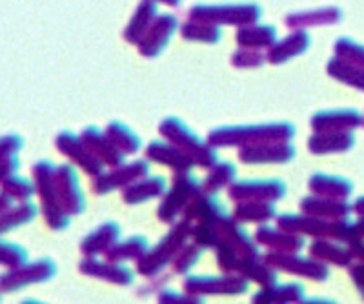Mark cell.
Wrapping results in <instances>:
<instances>
[{
  "label": "cell",
  "instance_id": "obj_1",
  "mask_svg": "<svg viewBox=\"0 0 364 304\" xmlns=\"http://www.w3.org/2000/svg\"><path fill=\"white\" fill-rule=\"evenodd\" d=\"M295 135V126L290 122H269V124L223 126L211 129L208 142L213 148H250L273 144V142H290Z\"/></svg>",
  "mask_w": 364,
  "mask_h": 304
},
{
  "label": "cell",
  "instance_id": "obj_2",
  "mask_svg": "<svg viewBox=\"0 0 364 304\" xmlns=\"http://www.w3.org/2000/svg\"><path fill=\"white\" fill-rule=\"evenodd\" d=\"M195 222L190 219H182V221L175 222L171 229L164 235L161 242L155 246L154 250L146 251L139 261H136V270L144 277H154V275L161 273L168 264L175 259L182 246L186 244L190 237H193Z\"/></svg>",
  "mask_w": 364,
  "mask_h": 304
},
{
  "label": "cell",
  "instance_id": "obj_3",
  "mask_svg": "<svg viewBox=\"0 0 364 304\" xmlns=\"http://www.w3.org/2000/svg\"><path fill=\"white\" fill-rule=\"evenodd\" d=\"M277 226L288 229L291 234L310 235L315 239H333V241L348 242L352 235V228L344 219H323V217L308 215V213H284L277 217Z\"/></svg>",
  "mask_w": 364,
  "mask_h": 304
},
{
  "label": "cell",
  "instance_id": "obj_4",
  "mask_svg": "<svg viewBox=\"0 0 364 304\" xmlns=\"http://www.w3.org/2000/svg\"><path fill=\"white\" fill-rule=\"evenodd\" d=\"M159 134L170 141L171 144H175L177 148H181L182 151H186L191 158L195 161V164L200 168H211L213 164H217V153L213 150L210 142H203L197 135L188 128L181 119L168 117L161 122L159 126Z\"/></svg>",
  "mask_w": 364,
  "mask_h": 304
},
{
  "label": "cell",
  "instance_id": "obj_5",
  "mask_svg": "<svg viewBox=\"0 0 364 304\" xmlns=\"http://www.w3.org/2000/svg\"><path fill=\"white\" fill-rule=\"evenodd\" d=\"M262 8L253 2L242 4H197L190 9L188 18L191 21L210 22L215 26H248L259 22Z\"/></svg>",
  "mask_w": 364,
  "mask_h": 304
},
{
  "label": "cell",
  "instance_id": "obj_6",
  "mask_svg": "<svg viewBox=\"0 0 364 304\" xmlns=\"http://www.w3.org/2000/svg\"><path fill=\"white\" fill-rule=\"evenodd\" d=\"M55 164L50 161H38L33 166V180L37 184V193L41 195L42 212L46 222L51 229H66L70 224V215L64 212L58 200L57 186H55Z\"/></svg>",
  "mask_w": 364,
  "mask_h": 304
},
{
  "label": "cell",
  "instance_id": "obj_7",
  "mask_svg": "<svg viewBox=\"0 0 364 304\" xmlns=\"http://www.w3.org/2000/svg\"><path fill=\"white\" fill-rule=\"evenodd\" d=\"M200 190H203V184L199 183V179H195L188 171H178L173 179V188L159 206V219L168 224L175 222V219L184 213L186 206Z\"/></svg>",
  "mask_w": 364,
  "mask_h": 304
},
{
  "label": "cell",
  "instance_id": "obj_8",
  "mask_svg": "<svg viewBox=\"0 0 364 304\" xmlns=\"http://www.w3.org/2000/svg\"><path fill=\"white\" fill-rule=\"evenodd\" d=\"M264 261L275 270L301 275L306 279L324 281L328 277V268L324 266L323 261L315 259L314 255L302 257V255H297V251L272 250L264 255Z\"/></svg>",
  "mask_w": 364,
  "mask_h": 304
},
{
  "label": "cell",
  "instance_id": "obj_9",
  "mask_svg": "<svg viewBox=\"0 0 364 304\" xmlns=\"http://www.w3.org/2000/svg\"><path fill=\"white\" fill-rule=\"evenodd\" d=\"M248 279L235 273H226L223 277H188L184 281V290L191 295H239L248 290Z\"/></svg>",
  "mask_w": 364,
  "mask_h": 304
},
{
  "label": "cell",
  "instance_id": "obj_10",
  "mask_svg": "<svg viewBox=\"0 0 364 304\" xmlns=\"http://www.w3.org/2000/svg\"><path fill=\"white\" fill-rule=\"evenodd\" d=\"M55 146L58 148V151H63L66 157H70L75 166H79L87 175L99 177L104 173L106 164L90 150V146L82 141V137H77V135L70 134V131H64V134H60L55 139Z\"/></svg>",
  "mask_w": 364,
  "mask_h": 304
},
{
  "label": "cell",
  "instance_id": "obj_11",
  "mask_svg": "<svg viewBox=\"0 0 364 304\" xmlns=\"http://www.w3.org/2000/svg\"><path fill=\"white\" fill-rule=\"evenodd\" d=\"M57 273V266L51 259H38L31 264H22L18 268H11L2 275V290L15 292L28 284H37L50 281Z\"/></svg>",
  "mask_w": 364,
  "mask_h": 304
},
{
  "label": "cell",
  "instance_id": "obj_12",
  "mask_svg": "<svg viewBox=\"0 0 364 304\" xmlns=\"http://www.w3.org/2000/svg\"><path fill=\"white\" fill-rule=\"evenodd\" d=\"M286 195V186L282 180H239L233 183L228 190V197L235 202L242 200H275Z\"/></svg>",
  "mask_w": 364,
  "mask_h": 304
},
{
  "label": "cell",
  "instance_id": "obj_13",
  "mask_svg": "<svg viewBox=\"0 0 364 304\" xmlns=\"http://www.w3.org/2000/svg\"><path fill=\"white\" fill-rule=\"evenodd\" d=\"M55 186H57L58 200L68 215H79L84 212L86 200L79 186V179L70 164L55 168Z\"/></svg>",
  "mask_w": 364,
  "mask_h": 304
},
{
  "label": "cell",
  "instance_id": "obj_14",
  "mask_svg": "<svg viewBox=\"0 0 364 304\" xmlns=\"http://www.w3.org/2000/svg\"><path fill=\"white\" fill-rule=\"evenodd\" d=\"M178 21L173 15H159L155 18V22L151 24L148 31H146L144 38H142L136 46H139V51H141L142 57H148V59H154L157 55H161L164 51V48L170 44L171 37L177 31Z\"/></svg>",
  "mask_w": 364,
  "mask_h": 304
},
{
  "label": "cell",
  "instance_id": "obj_15",
  "mask_svg": "<svg viewBox=\"0 0 364 304\" xmlns=\"http://www.w3.org/2000/svg\"><path fill=\"white\" fill-rule=\"evenodd\" d=\"M149 166L146 161H135L132 164H120V166L112 168V171L108 173H102L95 179L93 183V192L104 195V193H109L117 188H126L129 184H133L135 180L142 179V177L148 175Z\"/></svg>",
  "mask_w": 364,
  "mask_h": 304
},
{
  "label": "cell",
  "instance_id": "obj_16",
  "mask_svg": "<svg viewBox=\"0 0 364 304\" xmlns=\"http://www.w3.org/2000/svg\"><path fill=\"white\" fill-rule=\"evenodd\" d=\"M363 117L355 109H326L311 117V128L315 134H343L360 126Z\"/></svg>",
  "mask_w": 364,
  "mask_h": 304
},
{
  "label": "cell",
  "instance_id": "obj_17",
  "mask_svg": "<svg viewBox=\"0 0 364 304\" xmlns=\"http://www.w3.org/2000/svg\"><path fill=\"white\" fill-rule=\"evenodd\" d=\"M146 157L154 163L164 164V166L171 168L173 171H190L191 168L197 166L193 158L182 151L181 148H177L175 144H171L170 141H154L149 142V146L146 148Z\"/></svg>",
  "mask_w": 364,
  "mask_h": 304
},
{
  "label": "cell",
  "instance_id": "obj_18",
  "mask_svg": "<svg viewBox=\"0 0 364 304\" xmlns=\"http://www.w3.org/2000/svg\"><path fill=\"white\" fill-rule=\"evenodd\" d=\"M295 157V148L290 142H273L262 146L240 148L239 158L246 164H277L288 163Z\"/></svg>",
  "mask_w": 364,
  "mask_h": 304
},
{
  "label": "cell",
  "instance_id": "obj_19",
  "mask_svg": "<svg viewBox=\"0 0 364 304\" xmlns=\"http://www.w3.org/2000/svg\"><path fill=\"white\" fill-rule=\"evenodd\" d=\"M80 271L84 275L95 277V279L108 281V283L126 286L133 281V271L128 266H122L113 261H97L95 257H86L80 263Z\"/></svg>",
  "mask_w": 364,
  "mask_h": 304
},
{
  "label": "cell",
  "instance_id": "obj_20",
  "mask_svg": "<svg viewBox=\"0 0 364 304\" xmlns=\"http://www.w3.org/2000/svg\"><path fill=\"white\" fill-rule=\"evenodd\" d=\"M80 137H82V141L90 146V150L93 151L106 166L115 168L124 163L126 153H122V151L115 146V142L108 137V134H102V131H100L99 128H95V126H90V128L84 129Z\"/></svg>",
  "mask_w": 364,
  "mask_h": 304
},
{
  "label": "cell",
  "instance_id": "obj_21",
  "mask_svg": "<svg viewBox=\"0 0 364 304\" xmlns=\"http://www.w3.org/2000/svg\"><path fill=\"white\" fill-rule=\"evenodd\" d=\"M343 18V11L339 8H315L302 9V11L291 13L286 17V26L291 30H306L314 26H330L337 24Z\"/></svg>",
  "mask_w": 364,
  "mask_h": 304
},
{
  "label": "cell",
  "instance_id": "obj_22",
  "mask_svg": "<svg viewBox=\"0 0 364 304\" xmlns=\"http://www.w3.org/2000/svg\"><path fill=\"white\" fill-rule=\"evenodd\" d=\"M224 213H226V210H224L223 202H220L213 193L206 192L203 188V190L191 199V202L186 206V210H184L182 215L193 222H211L215 221V219H219L220 215H224Z\"/></svg>",
  "mask_w": 364,
  "mask_h": 304
},
{
  "label": "cell",
  "instance_id": "obj_23",
  "mask_svg": "<svg viewBox=\"0 0 364 304\" xmlns=\"http://www.w3.org/2000/svg\"><path fill=\"white\" fill-rule=\"evenodd\" d=\"M311 40L310 35L304 30H295V33L288 35L282 40H277L269 48L268 51V63L272 64H284L290 59H295L299 55L310 48Z\"/></svg>",
  "mask_w": 364,
  "mask_h": 304
},
{
  "label": "cell",
  "instance_id": "obj_24",
  "mask_svg": "<svg viewBox=\"0 0 364 304\" xmlns=\"http://www.w3.org/2000/svg\"><path fill=\"white\" fill-rule=\"evenodd\" d=\"M352 210L353 206L348 205L346 199H328L315 193L301 200L302 213L323 217V219H344Z\"/></svg>",
  "mask_w": 364,
  "mask_h": 304
},
{
  "label": "cell",
  "instance_id": "obj_25",
  "mask_svg": "<svg viewBox=\"0 0 364 304\" xmlns=\"http://www.w3.org/2000/svg\"><path fill=\"white\" fill-rule=\"evenodd\" d=\"M255 239L259 244L268 246L269 250L282 251H299L304 248V235L291 234L288 229L272 228V226H259Z\"/></svg>",
  "mask_w": 364,
  "mask_h": 304
},
{
  "label": "cell",
  "instance_id": "obj_26",
  "mask_svg": "<svg viewBox=\"0 0 364 304\" xmlns=\"http://www.w3.org/2000/svg\"><path fill=\"white\" fill-rule=\"evenodd\" d=\"M277 42V28L269 24L240 26L237 31V44L250 50H269Z\"/></svg>",
  "mask_w": 364,
  "mask_h": 304
},
{
  "label": "cell",
  "instance_id": "obj_27",
  "mask_svg": "<svg viewBox=\"0 0 364 304\" xmlns=\"http://www.w3.org/2000/svg\"><path fill=\"white\" fill-rule=\"evenodd\" d=\"M120 228L117 222H104L100 224L95 232H91L90 235L84 237L80 242V250L86 257H95V255L106 254V251L119 241Z\"/></svg>",
  "mask_w": 364,
  "mask_h": 304
},
{
  "label": "cell",
  "instance_id": "obj_28",
  "mask_svg": "<svg viewBox=\"0 0 364 304\" xmlns=\"http://www.w3.org/2000/svg\"><path fill=\"white\" fill-rule=\"evenodd\" d=\"M159 17V8L157 2L154 0H142L139 8H136L135 15L129 21L128 28L124 31V38L132 44H139V42L144 38L146 31L151 28V24L155 22V18Z\"/></svg>",
  "mask_w": 364,
  "mask_h": 304
},
{
  "label": "cell",
  "instance_id": "obj_29",
  "mask_svg": "<svg viewBox=\"0 0 364 304\" xmlns=\"http://www.w3.org/2000/svg\"><path fill=\"white\" fill-rule=\"evenodd\" d=\"M166 192V179L164 177H142V179L135 180L133 184L124 188L122 192V199L126 205H141L144 200L155 199V197H162Z\"/></svg>",
  "mask_w": 364,
  "mask_h": 304
},
{
  "label": "cell",
  "instance_id": "obj_30",
  "mask_svg": "<svg viewBox=\"0 0 364 304\" xmlns=\"http://www.w3.org/2000/svg\"><path fill=\"white\" fill-rule=\"evenodd\" d=\"M310 255H314L318 261H326V263L337 264V266H348L352 263L353 251L350 250V246L344 248L341 241H333V239H317L311 242Z\"/></svg>",
  "mask_w": 364,
  "mask_h": 304
},
{
  "label": "cell",
  "instance_id": "obj_31",
  "mask_svg": "<svg viewBox=\"0 0 364 304\" xmlns=\"http://www.w3.org/2000/svg\"><path fill=\"white\" fill-rule=\"evenodd\" d=\"M310 190L315 195L328 197V199H346L352 193L353 186L350 180L343 179V177L315 173L310 177Z\"/></svg>",
  "mask_w": 364,
  "mask_h": 304
},
{
  "label": "cell",
  "instance_id": "obj_32",
  "mask_svg": "<svg viewBox=\"0 0 364 304\" xmlns=\"http://www.w3.org/2000/svg\"><path fill=\"white\" fill-rule=\"evenodd\" d=\"M353 146V135L350 131L343 134H314L308 141V148L315 155L343 153Z\"/></svg>",
  "mask_w": 364,
  "mask_h": 304
},
{
  "label": "cell",
  "instance_id": "obj_33",
  "mask_svg": "<svg viewBox=\"0 0 364 304\" xmlns=\"http://www.w3.org/2000/svg\"><path fill=\"white\" fill-rule=\"evenodd\" d=\"M301 299H304V288L299 283H275L272 286H264L253 295V303H299Z\"/></svg>",
  "mask_w": 364,
  "mask_h": 304
},
{
  "label": "cell",
  "instance_id": "obj_34",
  "mask_svg": "<svg viewBox=\"0 0 364 304\" xmlns=\"http://www.w3.org/2000/svg\"><path fill=\"white\" fill-rule=\"evenodd\" d=\"M277 215V210L273 206V202L268 200H242V202H237L235 217L239 222H268L269 219Z\"/></svg>",
  "mask_w": 364,
  "mask_h": 304
},
{
  "label": "cell",
  "instance_id": "obj_35",
  "mask_svg": "<svg viewBox=\"0 0 364 304\" xmlns=\"http://www.w3.org/2000/svg\"><path fill=\"white\" fill-rule=\"evenodd\" d=\"M146 251H148V239L142 235H133L124 241H117L104 255L113 263H122V261H132V259L139 261Z\"/></svg>",
  "mask_w": 364,
  "mask_h": 304
},
{
  "label": "cell",
  "instance_id": "obj_36",
  "mask_svg": "<svg viewBox=\"0 0 364 304\" xmlns=\"http://www.w3.org/2000/svg\"><path fill=\"white\" fill-rule=\"evenodd\" d=\"M328 75L348 84V86H353V88L363 89L364 92V67L348 63L343 57H337L336 55L328 63Z\"/></svg>",
  "mask_w": 364,
  "mask_h": 304
},
{
  "label": "cell",
  "instance_id": "obj_37",
  "mask_svg": "<svg viewBox=\"0 0 364 304\" xmlns=\"http://www.w3.org/2000/svg\"><path fill=\"white\" fill-rule=\"evenodd\" d=\"M181 33L186 40L204 42V44H215L223 37V31H220L219 26L210 24V22L191 21V18L182 26Z\"/></svg>",
  "mask_w": 364,
  "mask_h": 304
},
{
  "label": "cell",
  "instance_id": "obj_38",
  "mask_svg": "<svg viewBox=\"0 0 364 304\" xmlns=\"http://www.w3.org/2000/svg\"><path fill=\"white\" fill-rule=\"evenodd\" d=\"M106 134L108 137L115 142V146L119 148L122 153H136L141 150V139L139 135L133 134L128 126H124L122 122H112V124L106 128Z\"/></svg>",
  "mask_w": 364,
  "mask_h": 304
},
{
  "label": "cell",
  "instance_id": "obj_39",
  "mask_svg": "<svg viewBox=\"0 0 364 304\" xmlns=\"http://www.w3.org/2000/svg\"><path fill=\"white\" fill-rule=\"evenodd\" d=\"M237 175V170L232 163H217L210 168L206 179H204L203 188L210 193H217L224 186L232 184Z\"/></svg>",
  "mask_w": 364,
  "mask_h": 304
},
{
  "label": "cell",
  "instance_id": "obj_40",
  "mask_svg": "<svg viewBox=\"0 0 364 304\" xmlns=\"http://www.w3.org/2000/svg\"><path fill=\"white\" fill-rule=\"evenodd\" d=\"M37 215V208L31 202H21L18 206H15L13 202V208H8L2 212V217H0V222H2V232H9L13 228H18V226L26 224V222H31Z\"/></svg>",
  "mask_w": 364,
  "mask_h": 304
},
{
  "label": "cell",
  "instance_id": "obj_41",
  "mask_svg": "<svg viewBox=\"0 0 364 304\" xmlns=\"http://www.w3.org/2000/svg\"><path fill=\"white\" fill-rule=\"evenodd\" d=\"M2 190L11 199L18 200V202H26V200L31 199V195L37 192V184L31 183L26 177H17L13 173V175L4 177V180H2Z\"/></svg>",
  "mask_w": 364,
  "mask_h": 304
},
{
  "label": "cell",
  "instance_id": "obj_42",
  "mask_svg": "<svg viewBox=\"0 0 364 304\" xmlns=\"http://www.w3.org/2000/svg\"><path fill=\"white\" fill-rule=\"evenodd\" d=\"M200 250H203V246L197 244V242L182 246L173 261H171L175 273H186V271H190L200 259Z\"/></svg>",
  "mask_w": 364,
  "mask_h": 304
},
{
  "label": "cell",
  "instance_id": "obj_43",
  "mask_svg": "<svg viewBox=\"0 0 364 304\" xmlns=\"http://www.w3.org/2000/svg\"><path fill=\"white\" fill-rule=\"evenodd\" d=\"M336 55L337 57H343L348 63L357 64V66L364 67V46H359L350 38H339L336 42Z\"/></svg>",
  "mask_w": 364,
  "mask_h": 304
},
{
  "label": "cell",
  "instance_id": "obj_44",
  "mask_svg": "<svg viewBox=\"0 0 364 304\" xmlns=\"http://www.w3.org/2000/svg\"><path fill=\"white\" fill-rule=\"evenodd\" d=\"M28 259V251L18 244H13V242H2V248H0V261L6 268H18L26 263Z\"/></svg>",
  "mask_w": 364,
  "mask_h": 304
},
{
  "label": "cell",
  "instance_id": "obj_45",
  "mask_svg": "<svg viewBox=\"0 0 364 304\" xmlns=\"http://www.w3.org/2000/svg\"><path fill=\"white\" fill-rule=\"evenodd\" d=\"M266 60L268 57H264L261 50H250V48H240L232 55V64L235 67H259Z\"/></svg>",
  "mask_w": 364,
  "mask_h": 304
},
{
  "label": "cell",
  "instance_id": "obj_46",
  "mask_svg": "<svg viewBox=\"0 0 364 304\" xmlns=\"http://www.w3.org/2000/svg\"><path fill=\"white\" fill-rule=\"evenodd\" d=\"M22 148V139L17 135H8L2 139V157L17 155Z\"/></svg>",
  "mask_w": 364,
  "mask_h": 304
},
{
  "label": "cell",
  "instance_id": "obj_47",
  "mask_svg": "<svg viewBox=\"0 0 364 304\" xmlns=\"http://www.w3.org/2000/svg\"><path fill=\"white\" fill-rule=\"evenodd\" d=\"M197 295H186L182 297L175 292H162L159 293V303H197Z\"/></svg>",
  "mask_w": 364,
  "mask_h": 304
},
{
  "label": "cell",
  "instance_id": "obj_48",
  "mask_svg": "<svg viewBox=\"0 0 364 304\" xmlns=\"http://www.w3.org/2000/svg\"><path fill=\"white\" fill-rule=\"evenodd\" d=\"M18 158L17 155H9V157H2V173L6 175H13V171H17Z\"/></svg>",
  "mask_w": 364,
  "mask_h": 304
},
{
  "label": "cell",
  "instance_id": "obj_49",
  "mask_svg": "<svg viewBox=\"0 0 364 304\" xmlns=\"http://www.w3.org/2000/svg\"><path fill=\"white\" fill-rule=\"evenodd\" d=\"M352 277H353V281H355L357 286H359L360 292L364 293V266L352 268Z\"/></svg>",
  "mask_w": 364,
  "mask_h": 304
},
{
  "label": "cell",
  "instance_id": "obj_50",
  "mask_svg": "<svg viewBox=\"0 0 364 304\" xmlns=\"http://www.w3.org/2000/svg\"><path fill=\"white\" fill-rule=\"evenodd\" d=\"M154 2H161V4H164V6H170V8H177V6H181V2L182 0H154Z\"/></svg>",
  "mask_w": 364,
  "mask_h": 304
},
{
  "label": "cell",
  "instance_id": "obj_51",
  "mask_svg": "<svg viewBox=\"0 0 364 304\" xmlns=\"http://www.w3.org/2000/svg\"><path fill=\"white\" fill-rule=\"evenodd\" d=\"M353 210H355L357 213H360V215H364V197H360V199L355 200V205H353Z\"/></svg>",
  "mask_w": 364,
  "mask_h": 304
}]
</instances>
